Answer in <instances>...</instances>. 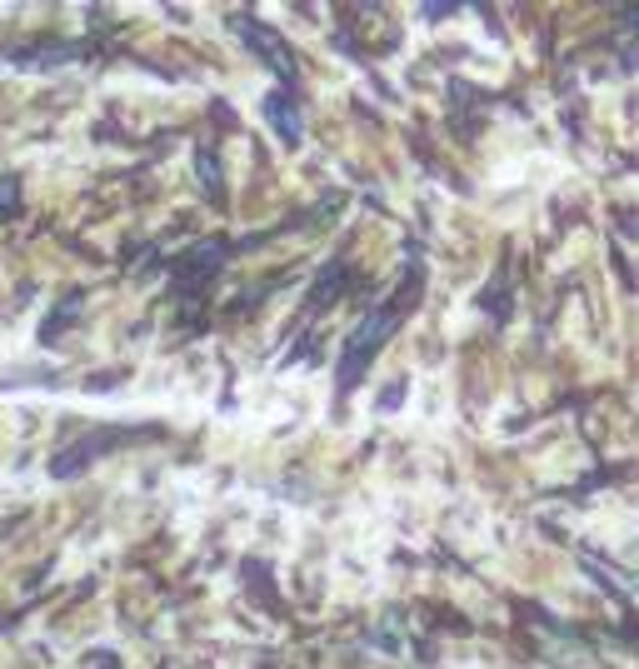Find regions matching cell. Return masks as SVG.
Returning <instances> with one entry per match:
<instances>
[{
  "instance_id": "6da1fadb",
  "label": "cell",
  "mask_w": 639,
  "mask_h": 669,
  "mask_svg": "<svg viewBox=\"0 0 639 669\" xmlns=\"http://www.w3.org/2000/svg\"><path fill=\"white\" fill-rule=\"evenodd\" d=\"M395 320H399V305H385V310H375V315L365 320V325L349 335V345H345V355H339V395H345L349 385H355V375L365 369V359L375 355L379 345H385L389 335H395Z\"/></svg>"
},
{
  "instance_id": "7a4b0ae2",
  "label": "cell",
  "mask_w": 639,
  "mask_h": 669,
  "mask_svg": "<svg viewBox=\"0 0 639 669\" xmlns=\"http://www.w3.org/2000/svg\"><path fill=\"white\" fill-rule=\"evenodd\" d=\"M235 30H240L245 40H255V50L270 60V65L280 70V75L295 80V60H290V50H285V45H275V36H270V30H260L255 20H235Z\"/></svg>"
},
{
  "instance_id": "3957f363",
  "label": "cell",
  "mask_w": 639,
  "mask_h": 669,
  "mask_svg": "<svg viewBox=\"0 0 639 669\" xmlns=\"http://www.w3.org/2000/svg\"><path fill=\"white\" fill-rule=\"evenodd\" d=\"M270 120H275V130L285 135V145H300V115H295V100L290 95H270L265 100Z\"/></svg>"
},
{
  "instance_id": "277c9868",
  "label": "cell",
  "mask_w": 639,
  "mask_h": 669,
  "mask_svg": "<svg viewBox=\"0 0 639 669\" xmlns=\"http://www.w3.org/2000/svg\"><path fill=\"white\" fill-rule=\"evenodd\" d=\"M10 200H16V180H0V210H6Z\"/></svg>"
}]
</instances>
